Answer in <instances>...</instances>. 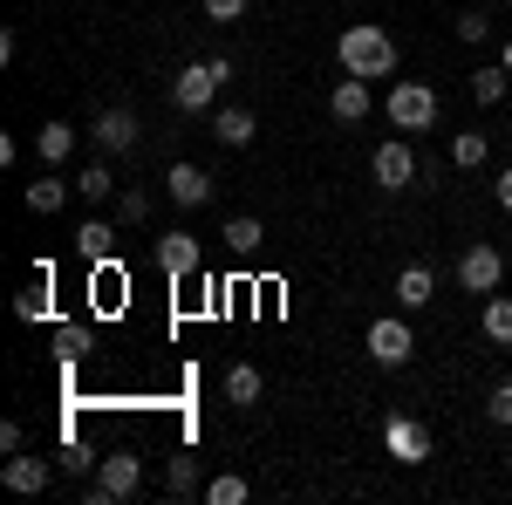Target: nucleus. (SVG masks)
<instances>
[{
	"instance_id": "nucleus-1",
	"label": "nucleus",
	"mask_w": 512,
	"mask_h": 505,
	"mask_svg": "<svg viewBox=\"0 0 512 505\" xmlns=\"http://www.w3.org/2000/svg\"><path fill=\"white\" fill-rule=\"evenodd\" d=\"M335 55H342V76H396V35L390 28H376V21H355V28H342V41H335Z\"/></svg>"
},
{
	"instance_id": "nucleus-2",
	"label": "nucleus",
	"mask_w": 512,
	"mask_h": 505,
	"mask_svg": "<svg viewBox=\"0 0 512 505\" xmlns=\"http://www.w3.org/2000/svg\"><path fill=\"white\" fill-rule=\"evenodd\" d=\"M226 76H233V62H226V55L192 62V69H178V76H171V103H178L185 117H205V110H212V96L226 89Z\"/></svg>"
},
{
	"instance_id": "nucleus-3",
	"label": "nucleus",
	"mask_w": 512,
	"mask_h": 505,
	"mask_svg": "<svg viewBox=\"0 0 512 505\" xmlns=\"http://www.w3.org/2000/svg\"><path fill=\"white\" fill-rule=\"evenodd\" d=\"M137 485H144V458H137V451H110V458L96 465V478H89L82 499L89 505H123V499H137Z\"/></svg>"
},
{
	"instance_id": "nucleus-4",
	"label": "nucleus",
	"mask_w": 512,
	"mask_h": 505,
	"mask_svg": "<svg viewBox=\"0 0 512 505\" xmlns=\"http://www.w3.org/2000/svg\"><path fill=\"white\" fill-rule=\"evenodd\" d=\"M383 110H390V123H396V130H431L444 103H437V89H431V82H396Z\"/></svg>"
},
{
	"instance_id": "nucleus-5",
	"label": "nucleus",
	"mask_w": 512,
	"mask_h": 505,
	"mask_svg": "<svg viewBox=\"0 0 512 505\" xmlns=\"http://www.w3.org/2000/svg\"><path fill=\"white\" fill-rule=\"evenodd\" d=\"M410 349H417V335H410V321H403V314L369 321V362H376V369H403Z\"/></svg>"
},
{
	"instance_id": "nucleus-6",
	"label": "nucleus",
	"mask_w": 512,
	"mask_h": 505,
	"mask_svg": "<svg viewBox=\"0 0 512 505\" xmlns=\"http://www.w3.org/2000/svg\"><path fill=\"white\" fill-rule=\"evenodd\" d=\"M499 280H506V253H499L492 239H478L472 253L458 260V287H465V294H499Z\"/></svg>"
},
{
	"instance_id": "nucleus-7",
	"label": "nucleus",
	"mask_w": 512,
	"mask_h": 505,
	"mask_svg": "<svg viewBox=\"0 0 512 505\" xmlns=\"http://www.w3.org/2000/svg\"><path fill=\"white\" fill-rule=\"evenodd\" d=\"M369 171H376V185H383V192H410V185H417V151H410L403 137H390V144H376Z\"/></svg>"
},
{
	"instance_id": "nucleus-8",
	"label": "nucleus",
	"mask_w": 512,
	"mask_h": 505,
	"mask_svg": "<svg viewBox=\"0 0 512 505\" xmlns=\"http://www.w3.org/2000/svg\"><path fill=\"white\" fill-rule=\"evenodd\" d=\"M383 444H390V458H403V465H424L431 458V430L417 424V417H403V410L383 424Z\"/></svg>"
},
{
	"instance_id": "nucleus-9",
	"label": "nucleus",
	"mask_w": 512,
	"mask_h": 505,
	"mask_svg": "<svg viewBox=\"0 0 512 505\" xmlns=\"http://www.w3.org/2000/svg\"><path fill=\"white\" fill-rule=\"evenodd\" d=\"M137 130H144V123H137V110H103V117H96V151H110V157H123V151H137Z\"/></svg>"
},
{
	"instance_id": "nucleus-10",
	"label": "nucleus",
	"mask_w": 512,
	"mask_h": 505,
	"mask_svg": "<svg viewBox=\"0 0 512 505\" xmlns=\"http://www.w3.org/2000/svg\"><path fill=\"white\" fill-rule=\"evenodd\" d=\"M164 192H171V205L192 212V205H205L219 185H212V171H198V164H171V171H164Z\"/></svg>"
},
{
	"instance_id": "nucleus-11",
	"label": "nucleus",
	"mask_w": 512,
	"mask_h": 505,
	"mask_svg": "<svg viewBox=\"0 0 512 505\" xmlns=\"http://www.w3.org/2000/svg\"><path fill=\"white\" fill-rule=\"evenodd\" d=\"M158 267L185 280V273H198V267H205V246H198L192 233H164V239H158Z\"/></svg>"
},
{
	"instance_id": "nucleus-12",
	"label": "nucleus",
	"mask_w": 512,
	"mask_h": 505,
	"mask_svg": "<svg viewBox=\"0 0 512 505\" xmlns=\"http://www.w3.org/2000/svg\"><path fill=\"white\" fill-rule=\"evenodd\" d=\"M0 478H7V492H48V478H55V465H48V458H21V451H7V465H0Z\"/></svg>"
},
{
	"instance_id": "nucleus-13",
	"label": "nucleus",
	"mask_w": 512,
	"mask_h": 505,
	"mask_svg": "<svg viewBox=\"0 0 512 505\" xmlns=\"http://www.w3.org/2000/svg\"><path fill=\"white\" fill-rule=\"evenodd\" d=\"M76 253L96 260V267H110V260H117V226H110V219H82L76 226Z\"/></svg>"
},
{
	"instance_id": "nucleus-14",
	"label": "nucleus",
	"mask_w": 512,
	"mask_h": 505,
	"mask_svg": "<svg viewBox=\"0 0 512 505\" xmlns=\"http://www.w3.org/2000/svg\"><path fill=\"white\" fill-rule=\"evenodd\" d=\"M328 117H335V123H362V117H369V82L342 76V82H335V96H328Z\"/></svg>"
},
{
	"instance_id": "nucleus-15",
	"label": "nucleus",
	"mask_w": 512,
	"mask_h": 505,
	"mask_svg": "<svg viewBox=\"0 0 512 505\" xmlns=\"http://www.w3.org/2000/svg\"><path fill=\"white\" fill-rule=\"evenodd\" d=\"M69 192H76V178H55V171H41V178H35V185H28L21 198H28V212H41V219H48V212H62V198H69Z\"/></svg>"
},
{
	"instance_id": "nucleus-16",
	"label": "nucleus",
	"mask_w": 512,
	"mask_h": 505,
	"mask_svg": "<svg viewBox=\"0 0 512 505\" xmlns=\"http://www.w3.org/2000/svg\"><path fill=\"white\" fill-rule=\"evenodd\" d=\"M431 294H437L431 267H403V273H396V308H403V314H417L424 301H431Z\"/></svg>"
},
{
	"instance_id": "nucleus-17",
	"label": "nucleus",
	"mask_w": 512,
	"mask_h": 505,
	"mask_svg": "<svg viewBox=\"0 0 512 505\" xmlns=\"http://www.w3.org/2000/svg\"><path fill=\"white\" fill-rule=\"evenodd\" d=\"M451 164H458V171H485V164H492V137H485V130H458V137H451Z\"/></svg>"
},
{
	"instance_id": "nucleus-18",
	"label": "nucleus",
	"mask_w": 512,
	"mask_h": 505,
	"mask_svg": "<svg viewBox=\"0 0 512 505\" xmlns=\"http://www.w3.org/2000/svg\"><path fill=\"white\" fill-rule=\"evenodd\" d=\"M212 137H219V144H226V151H246V144H253V110H219V117H212Z\"/></svg>"
},
{
	"instance_id": "nucleus-19",
	"label": "nucleus",
	"mask_w": 512,
	"mask_h": 505,
	"mask_svg": "<svg viewBox=\"0 0 512 505\" xmlns=\"http://www.w3.org/2000/svg\"><path fill=\"white\" fill-rule=\"evenodd\" d=\"M35 151H41V164H69L76 130H69V123H41V130H35Z\"/></svg>"
},
{
	"instance_id": "nucleus-20",
	"label": "nucleus",
	"mask_w": 512,
	"mask_h": 505,
	"mask_svg": "<svg viewBox=\"0 0 512 505\" xmlns=\"http://www.w3.org/2000/svg\"><path fill=\"white\" fill-rule=\"evenodd\" d=\"M226 403H239V410L260 403V369H253V362H233V369H226Z\"/></svg>"
},
{
	"instance_id": "nucleus-21",
	"label": "nucleus",
	"mask_w": 512,
	"mask_h": 505,
	"mask_svg": "<svg viewBox=\"0 0 512 505\" xmlns=\"http://www.w3.org/2000/svg\"><path fill=\"white\" fill-rule=\"evenodd\" d=\"M76 192L89 198V205H103V198L117 192V171H110L103 157H96V164H82V171H76Z\"/></svg>"
},
{
	"instance_id": "nucleus-22",
	"label": "nucleus",
	"mask_w": 512,
	"mask_h": 505,
	"mask_svg": "<svg viewBox=\"0 0 512 505\" xmlns=\"http://www.w3.org/2000/svg\"><path fill=\"white\" fill-rule=\"evenodd\" d=\"M164 485H171V499H198V492H205V485H198V458H192V451H178V458H171Z\"/></svg>"
},
{
	"instance_id": "nucleus-23",
	"label": "nucleus",
	"mask_w": 512,
	"mask_h": 505,
	"mask_svg": "<svg viewBox=\"0 0 512 505\" xmlns=\"http://www.w3.org/2000/svg\"><path fill=\"white\" fill-rule=\"evenodd\" d=\"M478 328H485V342H499V349L512 342V301H506V294H492V301H485Z\"/></svg>"
},
{
	"instance_id": "nucleus-24",
	"label": "nucleus",
	"mask_w": 512,
	"mask_h": 505,
	"mask_svg": "<svg viewBox=\"0 0 512 505\" xmlns=\"http://www.w3.org/2000/svg\"><path fill=\"white\" fill-rule=\"evenodd\" d=\"M219 239H226V253H260V239H267V233H260V219H226V233H219Z\"/></svg>"
},
{
	"instance_id": "nucleus-25",
	"label": "nucleus",
	"mask_w": 512,
	"mask_h": 505,
	"mask_svg": "<svg viewBox=\"0 0 512 505\" xmlns=\"http://www.w3.org/2000/svg\"><path fill=\"white\" fill-rule=\"evenodd\" d=\"M205 505H246V478H233V471L205 478Z\"/></svg>"
},
{
	"instance_id": "nucleus-26",
	"label": "nucleus",
	"mask_w": 512,
	"mask_h": 505,
	"mask_svg": "<svg viewBox=\"0 0 512 505\" xmlns=\"http://www.w3.org/2000/svg\"><path fill=\"white\" fill-rule=\"evenodd\" d=\"M506 89H512L506 62H499V69H478V76H472V96H478V103H506Z\"/></svg>"
},
{
	"instance_id": "nucleus-27",
	"label": "nucleus",
	"mask_w": 512,
	"mask_h": 505,
	"mask_svg": "<svg viewBox=\"0 0 512 505\" xmlns=\"http://www.w3.org/2000/svg\"><path fill=\"white\" fill-rule=\"evenodd\" d=\"M14 314H21V321H41V314H48V267L35 273V287H28V294H14Z\"/></svg>"
},
{
	"instance_id": "nucleus-28",
	"label": "nucleus",
	"mask_w": 512,
	"mask_h": 505,
	"mask_svg": "<svg viewBox=\"0 0 512 505\" xmlns=\"http://www.w3.org/2000/svg\"><path fill=\"white\" fill-rule=\"evenodd\" d=\"M144 219H151V198H144L137 185H130V192L117 198V226H144Z\"/></svg>"
},
{
	"instance_id": "nucleus-29",
	"label": "nucleus",
	"mask_w": 512,
	"mask_h": 505,
	"mask_svg": "<svg viewBox=\"0 0 512 505\" xmlns=\"http://www.w3.org/2000/svg\"><path fill=\"white\" fill-rule=\"evenodd\" d=\"M485 35H492L485 7H465V14H458V41H485Z\"/></svg>"
},
{
	"instance_id": "nucleus-30",
	"label": "nucleus",
	"mask_w": 512,
	"mask_h": 505,
	"mask_svg": "<svg viewBox=\"0 0 512 505\" xmlns=\"http://www.w3.org/2000/svg\"><path fill=\"white\" fill-rule=\"evenodd\" d=\"M55 342H62V355L76 362V355H89V328L82 321H69V328H55Z\"/></svg>"
},
{
	"instance_id": "nucleus-31",
	"label": "nucleus",
	"mask_w": 512,
	"mask_h": 505,
	"mask_svg": "<svg viewBox=\"0 0 512 505\" xmlns=\"http://www.w3.org/2000/svg\"><path fill=\"white\" fill-rule=\"evenodd\" d=\"M485 417H492V424H512V383H499L485 396Z\"/></svg>"
},
{
	"instance_id": "nucleus-32",
	"label": "nucleus",
	"mask_w": 512,
	"mask_h": 505,
	"mask_svg": "<svg viewBox=\"0 0 512 505\" xmlns=\"http://www.w3.org/2000/svg\"><path fill=\"white\" fill-rule=\"evenodd\" d=\"M246 14V0H205V21H239Z\"/></svg>"
},
{
	"instance_id": "nucleus-33",
	"label": "nucleus",
	"mask_w": 512,
	"mask_h": 505,
	"mask_svg": "<svg viewBox=\"0 0 512 505\" xmlns=\"http://www.w3.org/2000/svg\"><path fill=\"white\" fill-rule=\"evenodd\" d=\"M492 192H499V205H506V212H512V164H506V171H499V185H492Z\"/></svg>"
},
{
	"instance_id": "nucleus-34",
	"label": "nucleus",
	"mask_w": 512,
	"mask_h": 505,
	"mask_svg": "<svg viewBox=\"0 0 512 505\" xmlns=\"http://www.w3.org/2000/svg\"><path fill=\"white\" fill-rule=\"evenodd\" d=\"M499 62H506V76H512V41H506V48H499Z\"/></svg>"
},
{
	"instance_id": "nucleus-35",
	"label": "nucleus",
	"mask_w": 512,
	"mask_h": 505,
	"mask_svg": "<svg viewBox=\"0 0 512 505\" xmlns=\"http://www.w3.org/2000/svg\"><path fill=\"white\" fill-rule=\"evenodd\" d=\"M506 7H512V0H506Z\"/></svg>"
}]
</instances>
